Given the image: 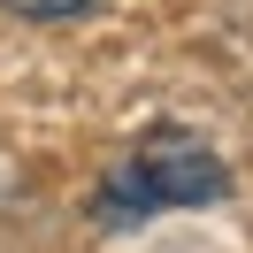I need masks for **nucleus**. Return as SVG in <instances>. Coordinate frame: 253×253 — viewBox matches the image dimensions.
<instances>
[{
	"instance_id": "f257e3e1",
	"label": "nucleus",
	"mask_w": 253,
	"mask_h": 253,
	"mask_svg": "<svg viewBox=\"0 0 253 253\" xmlns=\"http://www.w3.org/2000/svg\"><path fill=\"white\" fill-rule=\"evenodd\" d=\"M230 200V161L215 154L207 138H192L184 123H154L130 161H115L92 192V215L100 222H146L161 207H215Z\"/></svg>"
},
{
	"instance_id": "f03ea898",
	"label": "nucleus",
	"mask_w": 253,
	"mask_h": 253,
	"mask_svg": "<svg viewBox=\"0 0 253 253\" xmlns=\"http://www.w3.org/2000/svg\"><path fill=\"white\" fill-rule=\"evenodd\" d=\"M8 16H23V23H69V16H84V8H100V0H0Z\"/></svg>"
}]
</instances>
